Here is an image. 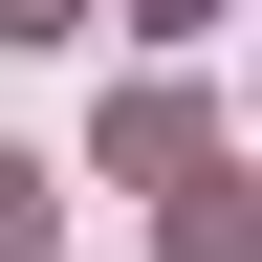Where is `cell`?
Returning a JSON list of instances; mask_svg holds the SVG:
<instances>
[{"label": "cell", "instance_id": "obj_1", "mask_svg": "<svg viewBox=\"0 0 262 262\" xmlns=\"http://www.w3.org/2000/svg\"><path fill=\"white\" fill-rule=\"evenodd\" d=\"M241 241H262V196L219 175V153H196V175H175V262H241Z\"/></svg>", "mask_w": 262, "mask_h": 262}, {"label": "cell", "instance_id": "obj_2", "mask_svg": "<svg viewBox=\"0 0 262 262\" xmlns=\"http://www.w3.org/2000/svg\"><path fill=\"white\" fill-rule=\"evenodd\" d=\"M0 262H44V153H0Z\"/></svg>", "mask_w": 262, "mask_h": 262}, {"label": "cell", "instance_id": "obj_3", "mask_svg": "<svg viewBox=\"0 0 262 262\" xmlns=\"http://www.w3.org/2000/svg\"><path fill=\"white\" fill-rule=\"evenodd\" d=\"M0 44H66V0H0Z\"/></svg>", "mask_w": 262, "mask_h": 262}]
</instances>
